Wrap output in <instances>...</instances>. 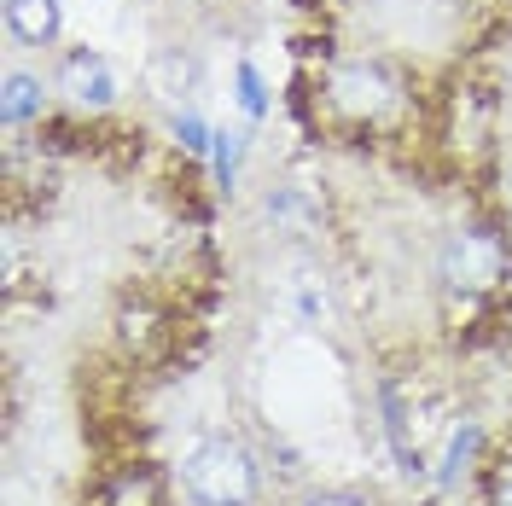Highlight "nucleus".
I'll return each mask as SVG.
<instances>
[{
    "label": "nucleus",
    "mask_w": 512,
    "mask_h": 506,
    "mask_svg": "<svg viewBox=\"0 0 512 506\" xmlns=\"http://www.w3.org/2000/svg\"><path fill=\"white\" fill-rule=\"evenodd\" d=\"M181 495L192 506H256L262 501V460L239 437H198L181 454Z\"/></svg>",
    "instance_id": "f257e3e1"
},
{
    "label": "nucleus",
    "mask_w": 512,
    "mask_h": 506,
    "mask_svg": "<svg viewBox=\"0 0 512 506\" xmlns=\"http://www.w3.org/2000/svg\"><path fill=\"white\" fill-rule=\"evenodd\" d=\"M320 99H326L332 117H344V123H355V128H384V123L402 117V105H408V82H402L396 64L355 53V59H332L326 64V76H320Z\"/></svg>",
    "instance_id": "f03ea898"
},
{
    "label": "nucleus",
    "mask_w": 512,
    "mask_h": 506,
    "mask_svg": "<svg viewBox=\"0 0 512 506\" xmlns=\"http://www.w3.org/2000/svg\"><path fill=\"white\" fill-rule=\"evenodd\" d=\"M437 280H443L448 297L460 303H478V297H495L512 285V245L495 233V227H454L437 251Z\"/></svg>",
    "instance_id": "7ed1b4c3"
},
{
    "label": "nucleus",
    "mask_w": 512,
    "mask_h": 506,
    "mask_svg": "<svg viewBox=\"0 0 512 506\" xmlns=\"http://www.w3.org/2000/svg\"><path fill=\"white\" fill-rule=\"evenodd\" d=\"M53 94H64V105H70V111L105 117V111H117L123 82H117V70H111V59H105V53H94V47H70V53L59 59Z\"/></svg>",
    "instance_id": "20e7f679"
},
{
    "label": "nucleus",
    "mask_w": 512,
    "mask_h": 506,
    "mask_svg": "<svg viewBox=\"0 0 512 506\" xmlns=\"http://www.w3.org/2000/svg\"><path fill=\"white\" fill-rule=\"evenodd\" d=\"M483 466H489V425H483L478 413H460L443 431V448L431 454V483L437 489H460Z\"/></svg>",
    "instance_id": "39448f33"
},
{
    "label": "nucleus",
    "mask_w": 512,
    "mask_h": 506,
    "mask_svg": "<svg viewBox=\"0 0 512 506\" xmlns=\"http://www.w3.org/2000/svg\"><path fill=\"white\" fill-rule=\"evenodd\" d=\"M262 210H268V222L280 227V233H291V239H315L320 227H326V204H320V192L303 187V181H280V187H268Z\"/></svg>",
    "instance_id": "423d86ee"
},
{
    "label": "nucleus",
    "mask_w": 512,
    "mask_h": 506,
    "mask_svg": "<svg viewBox=\"0 0 512 506\" xmlns=\"http://www.w3.org/2000/svg\"><path fill=\"white\" fill-rule=\"evenodd\" d=\"M6 35L18 47H59L64 0H6Z\"/></svg>",
    "instance_id": "0eeeda50"
},
{
    "label": "nucleus",
    "mask_w": 512,
    "mask_h": 506,
    "mask_svg": "<svg viewBox=\"0 0 512 506\" xmlns=\"http://www.w3.org/2000/svg\"><path fill=\"white\" fill-rule=\"evenodd\" d=\"M88 506H163V477L152 466H117Z\"/></svg>",
    "instance_id": "6e6552de"
},
{
    "label": "nucleus",
    "mask_w": 512,
    "mask_h": 506,
    "mask_svg": "<svg viewBox=\"0 0 512 506\" xmlns=\"http://www.w3.org/2000/svg\"><path fill=\"white\" fill-rule=\"evenodd\" d=\"M41 111H47V82L35 70H6V82H0V123L30 128V123H41Z\"/></svg>",
    "instance_id": "1a4fd4ad"
},
{
    "label": "nucleus",
    "mask_w": 512,
    "mask_h": 506,
    "mask_svg": "<svg viewBox=\"0 0 512 506\" xmlns=\"http://www.w3.org/2000/svg\"><path fill=\"white\" fill-rule=\"evenodd\" d=\"M233 105H239L251 123H262V117H268V82H262V70H256L251 59L233 64Z\"/></svg>",
    "instance_id": "9d476101"
},
{
    "label": "nucleus",
    "mask_w": 512,
    "mask_h": 506,
    "mask_svg": "<svg viewBox=\"0 0 512 506\" xmlns=\"http://www.w3.org/2000/svg\"><path fill=\"white\" fill-rule=\"evenodd\" d=\"M152 88H158L163 99H187V88H192V59H181L175 47L152 53Z\"/></svg>",
    "instance_id": "9b49d317"
},
{
    "label": "nucleus",
    "mask_w": 512,
    "mask_h": 506,
    "mask_svg": "<svg viewBox=\"0 0 512 506\" xmlns=\"http://www.w3.org/2000/svg\"><path fill=\"white\" fill-rule=\"evenodd\" d=\"M239 158H245V134L216 128V146H210V169H216V187L233 192L239 187Z\"/></svg>",
    "instance_id": "f8f14e48"
},
{
    "label": "nucleus",
    "mask_w": 512,
    "mask_h": 506,
    "mask_svg": "<svg viewBox=\"0 0 512 506\" xmlns=\"http://www.w3.org/2000/svg\"><path fill=\"white\" fill-rule=\"evenodd\" d=\"M169 134L181 140L187 158H210V146H216V128L204 123L198 111H175V117H169Z\"/></svg>",
    "instance_id": "ddd939ff"
},
{
    "label": "nucleus",
    "mask_w": 512,
    "mask_h": 506,
    "mask_svg": "<svg viewBox=\"0 0 512 506\" xmlns=\"http://www.w3.org/2000/svg\"><path fill=\"white\" fill-rule=\"evenodd\" d=\"M483 506H512V448L483 466Z\"/></svg>",
    "instance_id": "4468645a"
},
{
    "label": "nucleus",
    "mask_w": 512,
    "mask_h": 506,
    "mask_svg": "<svg viewBox=\"0 0 512 506\" xmlns=\"http://www.w3.org/2000/svg\"><path fill=\"white\" fill-rule=\"evenodd\" d=\"M297 506H373L367 495H355V489H309Z\"/></svg>",
    "instance_id": "2eb2a0df"
},
{
    "label": "nucleus",
    "mask_w": 512,
    "mask_h": 506,
    "mask_svg": "<svg viewBox=\"0 0 512 506\" xmlns=\"http://www.w3.org/2000/svg\"><path fill=\"white\" fill-rule=\"evenodd\" d=\"M501 198H507V216H512V163H507V175H501Z\"/></svg>",
    "instance_id": "dca6fc26"
},
{
    "label": "nucleus",
    "mask_w": 512,
    "mask_h": 506,
    "mask_svg": "<svg viewBox=\"0 0 512 506\" xmlns=\"http://www.w3.org/2000/svg\"><path fill=\"white\" fill-rule=\"evenodd\" d=\"M507 94H512V59H507Z\"/></svg>",
    "instance_id": "f3484780"
}]
</instances>
